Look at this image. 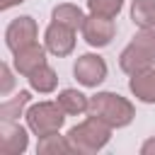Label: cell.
I'll list each match as a JSON object with an SVG mask.
<instances>
[{
    "label": "cell",
    "instance_id": "cell-7",
    "mask_svg": "<svg viewBox=\"0 0 155 155\" xmlns=\"http://www.w3.org/2000/svg\"><path fill=\"white\" fill-rule=\"evenodd\" d=\"M36 39H39V24H36V19L29 17V15L15 17V19L7 24V29H5V46H7L12 53L19 51L22 46L34 44Z\"/></svg>",
    "mask_w": 155,
    "mask_h": 155
},
{
    "label": "cell",
    "instance_id": "cell-18",
    "mask_svg": "<svg viewBox=\"0 0 155 155\" xmlns=\"http://www.w3.org/2000/svg\"><path fill=\"white\" fill-rule=\"evenodd\" d=\"M87 10H90V15L116 19L119 12L124 10V0H87Z\"/></svg>",
    "mask_w": 155,
    "mask_h": 155
},
{
    "label": "cell",
    "instance_id": "cell-8",
    "mask_svg": "<svg viewBox=\"0 0 155 155\" xmlns=\"http://www.w3.org/2000/svg\"><path fill=\"white\" fill-rule=\"evenodd\" d=\"M75 29L65 27V24H58V22H51L44 31V46L48 53L58 56V58H65L75 51Z\"/></svg>",
    "mask_w": 155,
    "mask_h": 155
},
{
    "label": "cell",
    "instance_id": "cell-5",
    "mask_svg": "<svg viewBox=\"0 0 155 155\" xmlns=\"http://www.w3.org/2000/svg\"><path fill=\"white\" fill-rule=\"evenodd\" d=\"M109 75L107 61L99 53H82L73 63V78L82 87H99Z\"/></svg>",
    "mask_w": 155,
    "mask_h": 155
},
{
    "label": "cell",
    "instance_id": "cell-15",
    "mask_svg": "<svg viewBox=\"0 0 155 155\" xmlns=\"http://www.w3.org/2000/svg\"><path fill=\"white\" fill-rule=\"evenodd\" d=\"M29 87L34 90V92H39V94H51L56 87H58V73L46 63V65H41L39 70H34L29 78Z\"/></svg>",
    "mask_w": 155,
    "mask_h": 155
},
{
    "label": "cell",
    "instance_id": "cell-20",
    "mask_svg": "<svg viewBox=\"0 0 155 155\" xmlns=\"http://www.w3.org/2000/svg\"><path fill=\"white\" fill-rule=\"evenodd\" d=\"M140 155H155V138H148L140 145Z\"/></svg>",
    "mask_w": 155,
    "mask_h": 155
},
{
    "label": "cell",
    "instance_id": "cell-2",
    "mask_svg": "<svg viewBox=\"0 0 155 155\" xmlns=\"http://www.w3.org/2000/svg\"><path fill=\"white\" fill-rule=\"evenodd\" d=\"M68 140L73 145V153H80V155H92V153H99L109 140H111V126L104 124L102 119L87 114L85 121L75 124L73 128H68Z\"/></svg>",
    "mask_w": 155,
    "mask_h": 155
},
{
    "label": "cell",
    "instance_id": "cell-13",
    "mask_svg": "<svg viewBox=\"0 0 155 155\" xmlns=\"http://www.w3.org/2000/svg\"><path fill=\"white\" fill-rule=\"evenodd\" d=\"M56 102L63 107V111H65L68 116H80V114H85L87 107H90V97H87L85 92L75 90V87L61 90L58 97H56Z\"/></svg>",
    "mask_w": 155,
    "mask_h": 155
},
{
    "label": "cell",
    "instance_id": "cell-19",
    "mask_svg": "<svg viewBox=\"0 0 155 155\" xmlns=\"http://www.w3.org/2000/svg\"><path fill=\"white\" fill-rule=\"evenodd\" d=\"M12 87H15V73H12V68L7 63H2L0 65V94L7 97L12 92Z\"/></svg>",
    "mask_w": 155,
    "mask_h": 155
},
{
    "label": "cell",
    "instance_id": "cell-10",
    "mask_svg": "<svg viewBox=\"0 0 155 155\" xmlns=\"http://www.w3.org/2000/svg\"><path fill=\"white\" fill-rule=\"evenodd\" d=\"M46 53H48L46 46H41L39 41H34V44L22 46L19 51L12 53V65H15V70L19 75L29 78L34 70H39L41 65H46Z\"/></svg>",
    "mask_w": 155,
    "mask_h": 155
},
{
    "label": "cell",
    "instance_id": "cell-17",
    "mask_svg": "<svg viewBox=\"0 0 155 155\" xmlns=\"http://www.w3.org/2000/svg\"><path fill=\"white\" fill-rule=\"evenodd\" d=\"M36 153H39V155H58V153H73V145H70L68 136H61V133L56 131V133L41 136V138L36 140Z\"/></svg>",
    "mask_w": 155,
    "mask_h": 155
},
{
    "label": "cell",
    "instance_id": "cell-21",
    "mask_svg": "<svg viewBox=\"0 0 155 155\" xmlns=\"http://www.w3.org/2000/svg\"><path fill=\"white\" fill-rule=\"evenodd\" d=\"M24 0H0V10H10V7H17L22 5Z\"/></svg>",
    "mask_w": 155,
    "mask_h": 155
},
{
    "label": "cell",
    "instance_id": "cell-16",
    "mask_svg": "<svg viewBox=\"0 0 155 155\" xmlns=\"http://www.w3.org/2000/svg\"><path fill=\"white\" fill-rule=\"evenodd\" d=\"M131 22L138 29H155V0H133Z\"/></svg>",
    "mask_w": 155,
    "mask_h": 155
},
{
    "label": "cell",
    "instance_id": "cell-14",
    "mask_svg": "<svg viewBox=\"0 0 155 155\" xmlns=\"http://www.w3.org/2000/svg\"><path fill=\"white\" fill-rule=\"evenodd\" d=\"M85 17H87V15H85L78 5H73V2H61V5H56V7L51 10V22L65 24V27H70V29H75V31L82 27Z\"/></svg>",
    "mask_w": 155,
    "mask_h": 155
},
{
    "label": "cell",
    "instance_id": "cell-4",
    "mask_svg": "<svg viewBox=\"0 0 155 155\" xmlns=\"http://www.w3.org/2000/svg\"><path fill=\"white\" fill-rule=\"evenodd\" d=\"M65 111L58 102H36V104H29L27 107V128L41 138V136H48V133H56L61 131V126L65 124Z\"/></svg>",
    "mask_w": 155,
    "mask_h": 155
},
{
    "label": "cell",
    "instance_id": "cell-1",
    "mask_svg": "<svg viewBox=\"0 0 155 155\" xmlns=\"http://www.w3.org/2000/svg\"><path fill=\"white\" fill-rule=\"evenodd\" d=\"M87 114L102 119L104 124H109L111 128H126L133 119H136V107L128 97L119 94V92H97L90 97V107Z\"/></svg>",
    "mask_w": 155,
    "mask_h": 155
},
{
    "label": "cell",
    "instance_id": "cell-6",
    "mask_svg": "<svg viewBox=\"0 0 155 155\" xmlns=\"http://www.w3.org/2000/svg\"><path fill=\"white\" fill-rule=\"evenodd\" d=\"M80 34H82V39L87 41V46H92V48H104V46H109V44L114 41V36H116V24H114V19H109V17L87 15L85 22H82V27H80Z\"/></svg>",
    "mask_w": 155,
    "mask_h": 155
},
{
    "label": "cell",
    "instance_id": "cell-3",
    "mask_svg": "<svg viewBox=\"0 0 155 155\" xmlns=\"http://www.w3.org/2000/svg\"><path fill=\"white\" fill-rule=\"evenodd\" d=\"M119 68L126 75L155 68V29H138L119 56Z\"/></svg>",
    "mask_w": 155,
    "mask_h": 155
},
{
    "label": "cell",
    "instance_id": "cell-12",
    "mask_svg": "<svg viewBox=\"0 0 155 155\" xmlns=\"http://www.w3.org/2000/svg\"><path fill=\"white\" fill-rule=\"evenodd\" d=\"M31 87L29 90H19L15 97L5 99L0 104V121H17L19 116L27 114V107L31 104Z\"/></svg>",
    "mask_w": 155,
    "mask_h": 155
},
{
    "label": "cell",
    "instance_id": "cell-9",
    "mask_svg": "<svg viewBox=\"0 0 155 155\" xmlns=\"http://www.w3.org/2000/svg\"><path fill=\"white\" fill-rule=\"evenodd\" d=\"M29 148V128L17 121H0V155H22Z\"/></svg>",
    "mask_w": 155,
    "mask_h": 155
},
{
    "label": "cell",
    "instance_id": "cell-11",
    "mask_svg": "<svg viewBox=\"0 0 155 155\" xmlns=\"http://www.w3.org/2000/svg\"><path fill=\"white\" fill-rule=\"evenodd\" d=\"M128 90L131 94L143 102V104H155V68L140 70L128 78Z\"/></svg>",
    "mask_w": 155,
    "mask_h": 155
}]
</instances>
